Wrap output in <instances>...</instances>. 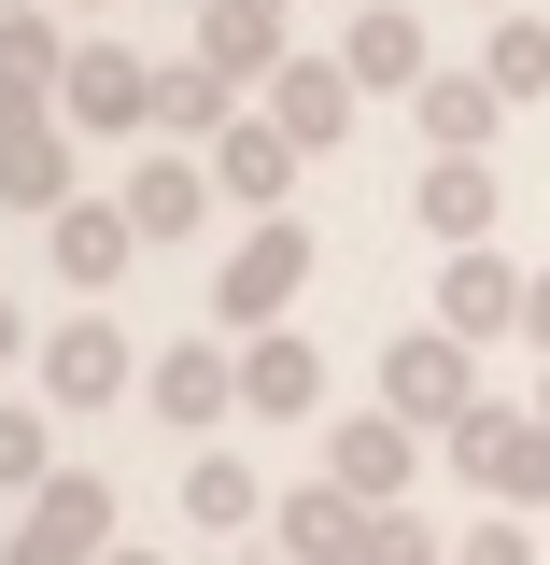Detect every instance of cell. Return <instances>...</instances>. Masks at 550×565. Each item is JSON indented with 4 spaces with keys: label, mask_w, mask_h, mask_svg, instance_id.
<instances>
[{
    "label": "cell",
    "mask_w": 550,
    "mask_h": 565,
    "mask_svg": "<svg viewBox=\"0 0 550 565\" xmlns=\"http://www.w3.org/2000/svg\"><path fill=\"white\" fill-rule=\"evenodd\" d=\"M438 467L481 494V509H522V523H537V509H550V424H537V411H494V396H481V411H452V424H438Z\"/></svg>",
    "instance_id": "1"
},
{
    "label": "cell",
    "mask_w": 550,
    "mask_h": 565,
    "mask_svg": "<svg viewBox=\"0 0 550 565\" xmlns=\"http://www.w3.org/2000/svg\"><path fill=\"white\" fill-rule=\"evenodd\" d=\"M311 255H325V241H311L296 212H255V226L226 241V269H212V326H226V340L282 326V311H296V282H311Z\"/></svg>",
    "instance_id": "2"
},
{
    "label": "cell",
    "mask_w": 550,
    "mask_h": 565,
    "mask_svg": "<svg viewBox=\"0 0 550 565\" xmlns=\"http://www.w3.org/2000/svg\"><path fill=\"white\" fill-rule=\"evenodd\" d=\"M99 552H114V481L99 467H57L0 537V565H99Z\"/></svg>",
    "instance_id": "3"
},
{
    "label": "cell",
    "mask_w": 550,
    "mask_h": 565,
    "mask_svg": "<svg viewBox=\"0 0 550 565\" xmlns=\"http://www.w3.org/2000/svg\"><path fill=\"white\" fill-rule=\"evenodd\" d=\"M381 411H396V424H423V438H438L452 411H481V340H452V326H410V340L381 353Z\"/></svg>",
    "instance_id": "4"
},
{
    "label": "cell",
    "mask_w": 550,
    "mask_h": 565,
    "mask_svg": "<svg viewBox=\"0 0 550 565\" xmlns=\"http://www.w3.org/2000/svg\"><path fill=\"white\" fill-rule=\"evenodd\" d=\"M128 382H141V353H128V326H114V297H85L57 340H43V396H57V411H114Z\"/></svg>",
    "instance_id": "5"
},
{
    "label": "cell",
    "mask_w": 550,
    "mask_h": 565,
    "mask_svg": "<svg viewBox=\"0 0 550 565\" xmlns=\"http://www.w3.org/2000/svg\"><path fill=\"white\" fill-rule=\"evenodd\" d=\"M57 114H71V128H99V141L155 128V57H128V43H71V71H57Z\"/></svg>",
    "instance_id": "6"
},
{
    "label": "cell",
    "mask_w": 550,
    "mask_h": 565,
    "mask_svg": "<svg viewBox=\"0 0 550 565\" xmlns=\"http://www.w3.org/2000/svg\"><path fill=\"white\" fill-rule=\"evenodd\" d=\"M141 396H155V424H184V438H212V424L240 411V353H226V340H170L155 367H141Z\"/></svg>",
    "instance_id": "7"
},
{
    "label": "cell",
    "mask_w": 550,
    "mask_h": 565,
    "mask_svg": "<svg viewBox=\"0 0 550 565\" xmlns=\"http://www.w3.org/2000/svg\"><path fill=\"white\" fill-rule=\"evenodd\" d=\"M282 57H296V0H198V71L269 85Z\"/></svg>",
    "instance_id": "8"
},
{
    "label": "cell",
    "mask_w": 550,
    "mask_h": 565,
    "mask_svg": "<svg viewBox=\"0 0 550 565\" xmlns=\"http://www.w3.org/2000/svg\"><path fill=\"white\" fill-rule=\"evenodd\" d=\"M410 467H423V424H396V411H353L339 438H325V481H339L353 509H396Z\"/></svg>",
    "instance_id": "9"
},
{
    "label": "cell",
    "mask_w": 550,
    "mask_h": 565,
    "mask_svg": "<svg viewBox=\"0 0 550 565\" xmlns=\"http://www.w3.org/2000/svg\"><path fill=\"white\" fill-rule=\"evenodd\" d=\"M71 114H0V212H71L85 184H71Z\"/></svg>",
    "instance_id": "10"
},
{
    "label": "cell",
    "mask_w": 550,
    "mask_h": 565,
    "mask_svg": "<svg viewBox=\"0 0 550 565\" xmlns=\"http://www.w3.org/2000/svg\"><path fill=\"white\" fill-rule=\"evenodd\" d=\"M522 282H537V269H508L494 241H452V269H438V326H452V340H508V326H522Z\"/></svg>",
    "instance_id": "11"
},
{
    "label": "cell",
    "mask_w": 550,
    "mask_h": 565,
    "mask_svg": "<svg viewBox=\"0 0 550 565\" xmlns=\"http://www.w3.org/2000/svg\"><path fill=\"white\" fill-rule=\"evenodd\" d=\"M43 241H57V282H71V297H114V282H128V255H141L128 199H71V212H43Z\"/></svg>",
    "instance_id": "12"
},
{
    "label": "cell",
    "mask_w": 550,
    "mask_h": 565,
    "mask_svg": "<svg viewBox=\"0 0 550 565\" xmlns=\"http://www.w3.org/2000/svg\"><path fill=\"white\" fill-rule=\"evenodd\" d=\"M353 99H367V85H353L339 57H282V71H269V128L296 141V156H339V128H353Z\"/></svg>",
    "instance_id": "13"
},
{
    "label": "cell",
    "mask_w": 550,
    "mask_h": 565,
    "mask_svg": "<svg viewBox=\"0 0 550 565\" xmlns=\"http://www.w3.org/2000/svg\"><path fill=\"white\" fill-rule=\"evenodd\" d=\"M128 226L141 241H212V156H184V141L141 156L128 170Z\"/></svg>",
    "instance_id": "14"
},
{
    "label": "cell",
    "mask_w": 550,
    "mask_h": 565,
    "mask_svg": "<svg viewBox=\"0 0 550 565\" xmlns=\"http://www.w3.org/2000/svg\"><path fill=\"white\" fill-rule=\"evenodd\" d=\"M269 552L282 565H353L367 552V509H353L339 481H296V494H269Z\"/></svg>",
    "instance_id": "15"
},
{
    "label": "cell",
    "mask_w": 550,
    "mask_h": 565,
    "mask_svg": "<svg viewBox=\"0 0 550 565\" xmlns=\"http://www.w3.org/2000/svg\"><path fill=\"white\" fill-rule=\"evenodd\" d=\"M57 71H71V29L43 0H0V114H57Z\"/></svg>",
    "instance_id": "16"
},
{
    "label": "cell",
    "mask_w": 550,
    "mask_h": 565,
    "mask_svg": "<svg viewBox=\"0 0 550 565\" xmlns=\"http://www.w3.org/2000/svg\"><path fill=\"white\" fill-rule=\"evenodd\" d=\"M410 114H423V156H494V128H508L494 71H423V85H410Z\"/></svg>",
    "instance_id": "17"
},
{
    "label": "cell",
    "mask_w": 550,
    "mask_h": 565,
    "mask_svg": "<svg viewBox=\"0 0 550 565\" xmlns=\"http://www.w3.org/2000/svg\"><path fill=\"white\" fill-rule=\"evenodd\" d=\"M282 184H296V141H282L269 114H226V128H212V199L282 212Z\"/></svg>",
    "instance_id": "18"
},
{
    "label": "cell",
    "mask_w": 550,
    "mask_h": 565,
    "mask_svg": "<svg viewBox=\"0 0 550 565\" xmlns=\"http://www.w3.org/2000/svg\"><path fill=\"white\" fill-rule=\"evenodd\" d=\"M311 396H325V353H311V340H282V326H255V340H240V411L296 424Z\"/></svg>",
    "instance_id": "19"
},
{
    "label": "cell",
    "mask_w": 550,
    "mask_h": 565,
    "mask_svg": "<svg viewBox=\"0 0 550 565\" xmlns=\"http://www.w3.org/2000/svg\"><path fill=\"white\" fill-rule=\"evenodd\" d=\"M184 523L198 537H240V523H269V481L240 452H184Z\"/></svg>",
    "instance_id": "20"
},
{
    "label": "cell",
    "mask_w": 550,
    "mask_h": 565,
    "mask_svg": "<svg viewBox=\"0 0 550 565\" xmlns=\"http://www.w3.org/2000/svg\"><path fill=\"white\" fill-rule=\"evenodd\" d=\"M339 71H353V85H423V14H410V0H367L353 43H339Z\"/></svg>",
    "instance_id": "21"
},
{
    "label": "cell",
    "mask_w": 550,
    "mask_h": 565,
    "mask_svg": "<svg viewBox=\"0 0 550 565\" xmlns=\"http://www.w3.org/2000/svg\"><path fill=\"white\" fill-rule=\"evenodd\" d=\"M423 226L438 241H494V156H423Z\"/></svg>",
    "instance_id": "22"
},
{
    "label": "cell",
    "mask_w": 550,
    "mask_h": 565,
    "mask_svg": "<svg viewBox=\"0 0 550 565\" xmlns=\"http://www.w3.org/2000/svg\"><path fill=\"white\" fill-rule=\"evenodd\" d=\"M212 128H226V71L170 57V71H155V141H184V156H212Z\"/></svg>",
    "instance_id": "23"
},
{
    "label": "cell",
    "mask_w": 550,
    "mask_h": 565,
    "mask_svg": "<svg viewBox=\"0 0 550 565\" xmlns=\"http://www.w3.org/2000/svg\"><path fill=\"white\" fill-rule=\"evenodd\" d=\"M494 99H508V114H522V99H550V14H494Z\"/></svg>",
    "instance_id": "24"
},
{
    "label": "cell",
    "mask_w": 550,
    "mask_h": 565,
    "mask_svg": "<svg viewBox=\"0 0 550 565\" xmlns=\"http://www.w3.org/2000/svg\"><path fill=\"white\" fill-rule=\"evenodd\" d=\"M43 481H57V438H43V411H0V494L29 509Z\"/></svg>",
    "instance_id": "25"
},
{
    "label": "cell",
    "mask_w": 550,
    "mask_h": 565,
    "mask_svg": "<svg viewBox=\"0 0 550 565\" xmlns=\"http://www.w3.org/2000/svg\"><path fill=\"white\" fill-rule=\"evenodd\" d=\"M353 565H452V552H438V523L396 494V509H367V552H353Z\"/></svg>",
    "instance_id": "26"
},
{
    "label": "cell",
    "mask_w": 550,
    "mask_h": 565,
    "mask_svg": "<svg viewBox=\"0 0 550 565\" xmlns=\"http://www.w3.org/2000/svg\"><path fill=\"white\" fill-rule=\"evenodd\" d=\"M452 565H537V523H522V509H481V523L452 537Z\"/></svg>",
    "instance_id": "27"
},
{
    "label": "cell",
    "mask_w": 550,
    "mask_h": 565,
    "mask_svg": "<svg viewBox=\"0 0 550 565\" xmlns=\"http://www.w3.org/2000/svg\"><path fill=\"white\" fill-rule=\"evenodd\" d=\"M522 340H537V353H550V269H537V282H522Z\"/></svg>",
    "instance_id": "28"
},
{
    "label": "cell",
    "mask_w": 550,
    "mask_h": 565,
    "mask_svg": "<svg viewBox=\"0 0 550 565\" xmlns=\"http://www.w3.org/2000/svg\"><path fill=\"white\" fill-rule=\"evenodd\" d=\"M14 353H29V311H14V297H0V367H14Z\"/></svg>",
    "instance_id": "29"
},
{
    "label": "cell",
    "mask_w": 550,
    "mask_h": 565,
    "mask_svg": "<svg viewBox=\"0 0 550 565\" xmlns=\"http://www.w3.org/2000/svg\"><path fill=\"white\" fill-rule=\"evenodd\" d=\"M537 424H550V367H537Z\"/></svg>",
    "instance_id": "30"
},
{
    "label": "cell",
    "mask_w": 550,
    "mask_h": 565,
    "mask_svg": "<svg viewBox=\"0 0 550 565\" xmlns=\"http://www.w3.org/2000/svg\"><path fill=\"white\" fill-rule=\"evenodd\" d=\"M99 565H155V552H99Z\"/></svg>",
    "instance_id": "31"
},
{
    "label": "cell",
    "mask_w": 550,
    "mask_h": 565,
    "mask_svg": "<svg viewBox=\"0 0 550 565\" xmlns=\"http://www.w3.org/2000/svg\"><path fill=\"white\" fill-rule=\"evenodd\" d=\"M494 14H522V0H494Z\"/></svg>",
    "instance_id": "32"
},
{
    "label": "cell",
    "mask_w": 550,
    "mask_h": 565,
    "mask_svg": "<svg viewBox=\"0 0 550 565\" xmlns=\"http://www.w3.org/2000/svg\"><path fill=\"white\" fill-rule=\"evenodd\" d=\"M269 565H282V552H269Z\"/></svg>",
    "instance_id": "33"
}]
</instances>
